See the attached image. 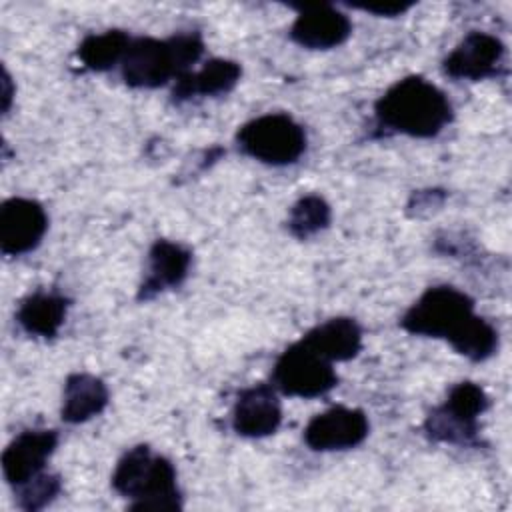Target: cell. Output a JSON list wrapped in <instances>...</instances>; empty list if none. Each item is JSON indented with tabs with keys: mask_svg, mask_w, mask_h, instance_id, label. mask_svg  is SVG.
I'll return each mask as SVG.
<instances>
[{
	"mask_svg": "<svg viewBox=\"0 0 512 512\" xmlns=\"http://www.w3.org/2000/svg\"><path fill=\"white\" fill-rule=\"evenodd\" d=\"M400 326L416 336L444 338L474 360L490 358L498 348L496 328L474 312V300L454 286L428 288L402 316Z\"/></svg>",
	"mask_w": 512,
	"mask_h": 512,
	"instance_id": "obj_1",
	"label": "cell"
},
{
	"mask_svg": "<svg viewBox=\"0 0 512 512\" xmlns=\"http://www.w3.org/2000/svg\"><path fill=\"white\" fill-rule=\"evenodd\" d=\"M376 122L386 132L412 138H432L452 120V104L446 94L422 76H406L394 82L374 104Z\"/></svg>",
	"mask_w": 512,
	"mask_h": 512,
	"instance_id": "obj_2",
	"label": "cell"
},
{
	"mask_svg": "<svg viewBox=\"0 0 512 512\" xmlns=\"http://www.w3.org/2000/svg\"><path fill=\"white\" fill-rule=\"evenodd\" d=\"M202 52L204 40L198 32H180L166 40L138 36L130 40L120 62L122 78L132 88H158L190 72Z\"/></svg>",
	"mask_w": 512,
	"mask_h": 512,
	"instance_id": "obj_3",
	"label": "cell"
},
{
	"mask_svg": "<svg viewBox=\"0 0 512 512\" xmlns=\"http://www.w3.org/2000/svg\"><path fill=\"white\" fill-rule=\"evenodd\" d=\"M114 490L130 498V510H180L182 496L176 486L174 464L138 444L124 452L112 474Z\"/></svg>",
	"mask_w": 512,
	"mask_h": 512,
	"instance_id": "obj_4",
	"label": "cell"
},
{
	"mask_svg": "<svg viewBox=\"0 0 512 512\" xmlns=\"http://www.w3.org/2000/svg\"><path fill=\"white\" fill-rule=\"evenodd\" d=\"M238 146L252 158L270 164H294L306 150L304 128L288 114L270 112L242 124L236 134Z\"/></svg>",
	"mask_w": 512,
	"mask_h": 512,
	"instance_id": "obj_5",
	"label": "cell"
},
{
	"mask_svg": "<svg viewBox=\"0 0 512 512\" xmlns=\"http://www.w3.org/2000/svg\"><path fill=\"white\" fill-rule=\"evenodd\" d=\"M338 384L332 362L312 350L306 342L290 344L272 368V386L298 398H316L330 392Z\"/></svg>",
	"mask_w": 512,
	"mask_h": 512,
	"instance_id": "obj_6",
	"label": "cell"
},
{
	"mask_svg": "<svg viewBox=\"0 0 512 512\" xmlns=\"http://www.w3.org/2000/svg\"><path fill=\"white\" fill-rule=\"evenodd\" d=\"M48 230V216L32 198H8L0 206V250L20 256L34 250Z\"/></svg>",
	"mask_w": 512,
	"mask_h": 512,
	"instance_id": "obj_7",
	"label": "cell"
},
{
	"mask_svg": "<svg viewBox=\"0 0 512 512\" xmlns=\"http://www.w3.org/2000/svg\"><path fill=\"white\" fill-rule=\"evenodd\" d=\"M368 416L358 408L334 406L316 414L304 428V442L318 452L348 450L362 444L368 436Z\"/></svg>",
	"mask_w": 512,
	"mask_h": 512,
	"instance_id": "obj_8",
	"label": "cell"
},
{
	"mask_svg": "<svg viewBox=\"0 0 512 512\" xmlns=\"http://www.w3.org/2000/svg\"><path fill=\"white\" fill-rule=\"evenodd\" d=\"M298 16L290 26V38L308 50H330L352 34L350 18L332 4H298Z\"/></svg>",
	"mask_w": 512,
	"mask_h": 512,
	"instance_id": "obj_9",
	"label": "cell"
},
{
	"mask_svg": "<svg viewBox=\"0 0 512 512\" xmlns=\"http://www.w3.org/2000/svg\"><path fill=\"white\" fill-rule=\"evenodd\" d=\"M58 446V432L48 428H30L20 432L2 452L4 478L12 486H20L44 472L48 458Z\"/></svg>",
	"mask_w": 512,
	"mask_h": 512,
	"instance_id": "obj_10",
	"label": "cell"
},
{
	"mask_svg": "<svg viewBox=\"0 0 512 512\" xmlns=\"http://www.w3.org/2000/svg\"><path fill=\"white\" fill-rule=\"evenodd\" d=\"M504 44L486 32H470L444 58V72L456 80H484L498 74Z\"/></svg>",
	"mask_w": 512,
	"mask_h": 512,
	"instance_id": "obj_11",
	"label": "cell"
},
{
	"mask_svg": "<svg viewBox=\"0 0 512 512\" xmlns=\"http://www.w3.org/2000/svg\"><path fill=\"white\" fill-rule=\"evenodd\" d=\"M282 406L272 384H256L242 390L232 410V428L246 438H264L278 430Z\"/></svg>",
	"mask_w": 512,
	"mask_h": 512,
	"instance_id": "obj_12",
	"label": "cell"
},
{
	"mask_svg": "<svg viewBox=\"0 0 512 512\" xmlns=\"http://www.w3.org/2000/svg\"><path fill=\"white\" fill-rule=\"evenodd\" d=\"M192 254L178 242L156 240L148 252V268L138 288V300H152L168 288H176L188 276Z\"/></svg>",
	"mask_w": 512,
	"mask_h": 512,
	"instance_id": "obj_13",
	"label": "cell"
},
{
	"mask_svg": "<svg viewBox=\"0 0 512 512\" xmlns=\"http://www.w3.org/2000/svg\"><path fill=\"white\" fill-rule=\"evenodd\" d=\"M300 340L332 364L346 362L362 350V328L354 318L336 316L314 326Z\"/></svg>",
	"mask_w": 512,
	"mask_h": 512,
	"instance_id": "obj_14",
	"label": "cell"
},
{
	"mask_svg": "<svg viewBox=\"0 0 512 512\" xmlns=\"http://www.w3.org/2000/svg\"><path fill=\"white\" fill-rule=\"evenodd\" d=\"M242 68L234 60L212 58L200 70L186 72L174 80L172 96L176 102L192 96H220L228 94L240 80Z\"/></svg>",
	"mask_w": 512,
	"mask_h": 512,
	"instance_id": "obj_15",
	"label": "cell"
},
{
	"mask_svg": "<svg viewBox=\"0 0 512 512\" xmlns=\"http://www.w3.org/2000/svg\"><path fill=\"white\" fill-rule=\"evenodd\" d=\"M110 392L106 384L92 374L76 372L64 382L62 394V420L68 424H80L98 416L108 404Z\"/></svg>",
	"mask_w": 512,
	"mask_h": 512,
	"instance_id": "obj_16",
	"label": "cell"
},
{
	"mask_svg": "<svg viewBox=\"0 0 512 512\" xmlns=\"http://www.w3.org/2000/svg\"><path fill=\"white\" fill-rule=\"evenodd\" d=\"M68 306L70 302L62 294L38 290L22 300L16 320L30 336L54 338L66 320Z\"/></svg>",
	"mask_w": 512,
	"mask_h": 512,
	"instance_id": "obj_17",
	"label": "cell"
},
{
	"mask_svg": "<svg viewBox=\"0 0 512 512\" xmlns=\"http://www.w3.org/2000/svg\"><path fill=\"white\" fill-rule=\"evenodd\" d=\"M130 36L124 30H106L102 34L86 36L78 46V58L88 70L106 72L122 62Z\"/></svg>",
	"mask_w": 512,
	"mask_h": 512,
	"instance_id": "obj_18",
	"label": "cell"
},
{
	"mask_svg": "<svg viewBox=\"0 0 512 512\" xmlns=\"http://www.w3.org/2000/svg\"><path fill=\"white\" fill-rule=\"evenodd\" d=\"M330 218H332L330 204L322 196L310 194V196L300 198L290 208L288 230L298 240H306V238L322 232L324 228H328Z\"/></svg>",
	"mask_w": 512,
	"mask_h": 512,
	"instance_id": "obj_19",
	"label": "cell"
},
{
	"mask_svg": "<svg viewBox=\"0 0 512 512\" xmlns=\"http://www.w3.org/2000/svg\"><path fill=\"white\" fill-rule=\"evenodd\" d=\"M488 404H490V400H488L486 392L482 390V386H478L474 382H458L456 386L450 388L448 398L442 404V408L450 416H454L470 426H478V416L486 412Z\"/></svg>",
	"mask_w": 512,
	"mask_h": 512,
	"instance_id": "obj_20",
	"label": "cell"
},
{
	"mask_svg": "<svg viewBox=\"0 0 512 512\" xmlns=\"http://www.w3.org/2000/svg\"><path fill=\"white\" fill-rule=\"evenodd\" d=\"M16 488H18V506L22 510L34 512L48 506L58 496L62 482H60V476L56 474L40 472Z\"/></svg>",
	"mask_w": 512,
	"mask_h": 512,
	"instance_id": "obj_21",
	"label": "cell"
},
{
	"mask_svg": "<svg viewBox=\"0 0 512 512\" xmlns=\"http://www.w3.org/2000/svg\"><path fill=\"white\" fill-rule=\"evenodd\" d=\"M414 4L412 2H368V4H356V8L372 12L376 16H400L406 10H410Z\"/></svg>",
	"mask_w": 512,
	"mask_h": 512,
	"instance_id": "obj_22",
	"label": "cell"
},
{
	"mask_svg": "<svg viewBox=\"0 0 512 512\" xmlns=\"http://www.w3.org/2000/svg\"><path fill=\"white\" fill-rule=\"evenodd\" d=\"M12 94H14V88H12V78L8 74V70H4L2 74V112L8 114L10 110V104H12Z\"/></svg>",
	"mask_w": 512,
	"mask_h": 512,
	"instance_id": "obj_23",
	"label": "cell"
}]
</instances>
